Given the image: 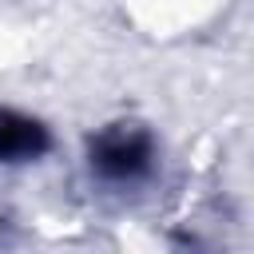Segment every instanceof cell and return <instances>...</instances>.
Masks as SVG:
<instances>
[{
  "mask_svg": "<svg viewBox=\"0 0 254 254\" xmlns=\"http://www.w3.org/2000/svg\"><path fill=\"white\" fill-rule=\"evenodd\" d=\"M91 167L103 179H139L151 167V139L135 127H111L91 143Z\"/></svg>",
  "mask_w": 254,
  "mask_h": 254,
  "instance_id": "1",
  "label": "cell"
},
{
  "mask_svg": "<svg viewBox=\"0 0 254 254\" xmlns=\"http://www.w3.org/2000/svg\"><path fill=\"white\" fill-rule=\"evenodd\" d=\"M48 131L16 111H0V163H28L48 151Z\"/></svg>",
  "mask_w": 254,
  "mask_h": 254,
  "instance_id": "2",
  "label": "cell"
}]
</instances>
